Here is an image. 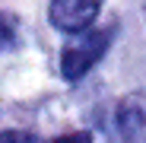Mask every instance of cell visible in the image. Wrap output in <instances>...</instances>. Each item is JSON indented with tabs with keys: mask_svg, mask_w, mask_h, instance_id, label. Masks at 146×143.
<instances>
[{
	"mask_svg": "<svg viewBox=\"0 0 146 143\" xmlns=\"http://www.w3.org/2000/svg\"><path fill=\"white\" fill-rule=\"evenodd\" d=\"M108 38H111L108 29H86V32H80V35L60 51V73H64V80H80V76H86L89 70L99 64V57L105 54Z\"/></svg>",
	"mask_w": 146,
	"mask_h": 143,
	"instance_id": "1",
	"label": "cell"
},
{
	"mask_svg": "<svg viewBox=\"0 0 146 143\" xmlns=\"http://www.w3.org/2000/svg\"><path fill=\"white\" fill-rule=\"evenodd\" d=\"M99 10H102V0H51L48 16H51L54 29L80 35L92 29V19L99 16Z\"/></svg>",
	"mask_w": 146,
	"mask_h": 143,
	"instance_id": "2",
	"label": "cell"
},
{
	"mask_svg": "<svg viewBox=\"0 0 146 143\" xmlns=\"http://www.w3.org/2000/svg\"><path fill=\"white\" fill-rule=\"evenodd\" d=\"M117 130L124 143H146V114L140 102L127 99L117 108Z\"/></svg>",
	"mask_w": 146,
	"mask_h": 143,
	"instance_id": "3",
	"label": "cell"
},
{
	"mask_svg": "<svg viewBox=\"0 0 146 143\" xmlns=\"http://www.w3.org/2000/svg\"><path fill=\"white\" fill-rule=\"evenodd\" d=\"M0 143H41V140L35 134H29V130H3Z\"/></svg>",
	"mask_w": 146,
	"mask_h": 143,
	"instance_id": "4",
	"label": "cell"
},
{
	"mask_svg": "<svg viewBox=\"0 0 146 143\" xmlns=\"http://www.w3.org/2000/svg\"><path fill=\"white\" fill-rule=\"evenodd\" d=\"M13 38H16V26H13L7 16H0V48L13 45Z\"/></svg>",
	"mask_w": 146,
	"mask_h": 143,
	"instance_id": "5",
	"label": "cell"
},
{
	"mask_svg": "<svg viewBox=\"0 0 146 143\" xmlns=\"http://www.w3.org/2000/svg\"><path fill=\"white\" fill-rule=\"evenodd\" d=\"M54 143H92V137H89V134H83V130H76V134H67V137H57Z\"/></svg>",
	"mask_w": 146,
	"mask_h": 143,
	"instance_id": "6",
	"label": "cell"
}]
</instances>
